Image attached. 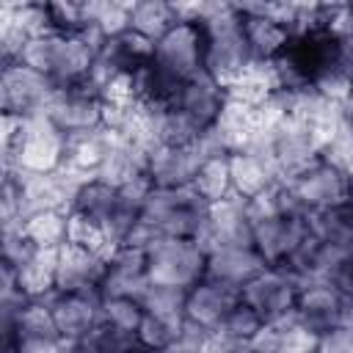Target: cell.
Instances as JSON below:
<instances>
[{"label": "cell", "mask_w": 353, "mask_h": 353, "mask_svg": "<svg viewBox=\"0 0 353 353\" xmlns=\"http://www.w3.org/2000/svg\"><path fill=\"white\" fill-rule=\"evenodd\" d=\"M3 119V168H14L28 176L61 174L66 168L69 135L61 132L44 113L30 119Z\"/></svg>", "instance_id": "6da1fadb"}, {"label": "cell", "mask_w": 353, "mask_h": 353, "mask_svg": "<svg viewBox=\"0 0 353 353\" xmlns=\"http://www.w3.org/2000/svg\"><path fill=\"white\" fill-rule=\"evenodd\" d=\"M201 22L207 30L204 69L212 77H218L226 88L259 66L248 47V36L237 3H207V14Z\"/></svg>", "instance_id": "7a4b0ae2"}, {"label": "cell", "mask_w": 353, "mask_h": 353, "mask_svg": "<svg viewBox=\"0 0 353 353\" xmlns=\"http://www.w3.org/2000/svg\"><path fill=\"white\" fill-rule=\"evenodd\" d=\"M99 41L91 36H66V33H39L33 36L19 63L44 74L55 88H69L97 69Z\"/></svg>", "instance_id": "3957f363"}, {"label": "cell", "mask_w": 353, "mask_h": 353, "mask_svg": "<svg viewBox=\"0 0 353 353\" xmlns=\"http://www.w3.org/2000/svg\"><path fill=\"white\" fill-rule=\"evenodd\" d=\"M210 204L193 188L176 190H152L141 210V223L157 237L174 240H201L207 226Z\"/></svg>", "instance_id": "277c9868"}, {"label": "cell", "mask_w": 353, "mask_h": 353, "mask_svg": "<svg viewBox=\"0 0 353 353\" xmlns=\"http://www.w3.org/2000/svg\"><path fill=\"white\" fill-rule=\"evenodd\" d=\"M210 251L201 240H174L157 237L146 245L149 287L188 292L207 276Z\"/></svg>", "instance_id": "5b68a950"}, {"label": "cell", "mask_w": 353, "mask_h": 353, "mask_svg": "<svg viewBox=\"0 0 353 353\" xmlns=\"http://www.w3.org/2000/svg\"><path fill=\"white\" fill-rule=\"evenodd\" d=\"M105 94H108V80L94 69V74H88L85 80H80L69 88H58L55 97L50 99L44 116L69 138L102 130L105 127V105H108Z\"/></svg>", "instance_id": "8992f818"}, {"label": "cell", "mask_w": 353, "mask_h": 353, "mask_svg": "<svg viewBox=\"0 0 353 353\" xmlns=\"http://www.w3.org/2000/svg\"><path fill=\"white\" fill-rule=\"evenodd\" d=\"M204 63L207 30L201 19H179L154 41V69L176 85L204 72Z\"/></svg>", "instance_id": "52a82bcc"}, {"label": "cell", "mask_w": 353, "mask_h": 353, "mask_svg": "<svg viewBox=\"0 0 353 353\" xmlns=\"http://www.w3.org/2000/svg\"><path fill=\"white\" fill-rule=\"evenodd\" d=\"M229 105H232L229 88L204 69L196 77L179 83L165 108H171L199 135V141H204L218 127V121L223 119Z\"/></svg>", "instance_id": "ba28073f"}, {"label": "cell", "mask_w": 353, "mask_h": 353, "mask_svg": "<svg viewBox=\"0 0 353 353\" xmlns=\"http://www.w3.org/2000/svg\"><path fill=\"white\" fill-rule=\"evenodd\" d=\"M284 185L309 218H320L350 201V171L331 163L328 157H320Z\"/></svg>", "instance_id": "9c48e42d"}, {"label": "cell", "mask_w": 353, "mask_h": 353, "mask_svg": "<svg viewBox=\"0 0 353 353\" xmlns=\"http://www.w3.org/2000/svg\"><path fill=\"white\" fill-rule=\"evenodd\" d=\"M301 281L284 268H265L254 276L243 290V303H248L265 325H284L295 314V303L301 295Z\"/></svg>", "instance_id": "30bf717a"}, {"label": "cell", "mask_w": 353, "mask_h": 353, "mask_svg": "<svg viewBox=\"0 0 353 353\" xmlns=\"http://www.w3.org/2000/svg\"><path fill=\"white\" fill-rule=\"evenodd\" d=\"M55 91L58 88L36 69L25 63H8L0 69V116H41Z\"/></svg>", "instance_id": "8fae6325"}, {"label": "cell", "mask_w": 353, "mask_h": 353, "mask_svg": "<svg viewBox=\"0 0 353 353\" xmlns=\"http://www.w3.org/2000/svg\"><path fill=\"white\" fill-rule=\"evenodd\" d=\"M347 320H350V298L342 290H336L331 281L317 279L301 287L292 323H298L314 339Z\"/></svg>", "instance_id": "7c38bea8"}, {"label": "cell", "mask_w": 353, "mask_h": 353, "mask_svg": "<svg viewBox=\"0 0 353 353\" xmlns=\"http://www.w3.org/2000/svg\"><path fill=\"white\" fill-rule=\"evenodd\" d=\"M243 301L240 287L204 276L196 287L185 292V320L201 331H218L229 320V314Z\"/></svg>", "instance_id": "4fadbf2b"}, {"label": "cell", "mask_w": 353, "mask_h": 353, "mask_svg": "<svg viewBox=\"0 0 353 353\" xmlns=\"http://www.w3.org/2000/svg\"><path fill=\"white\" fill-rule=\"evenodd\" d=\"M154 63V41L138 30H124L113 39L99 41L97 72L110 83L116 77H130Z\"/></svg>", "instance_id": "5bb4252c"}, {"label": "cell", "mask_w": 353, "mask_h": 353, "mask_svg": "<svg viewBox=\"0 0 353 353\" xmlns=\"http://www.w3.org/2000/svg\"><path fill=\"white\" fill-rule=\"evenodd\" d=\"M55 328L63 342L77 345L85 342L88 334L97 328L99 314H102V292L88 290V292H55L47 301Z\"/></svg>", "instance_id": "9a60e30c"}, {"label": "cell", "mask_w": 353, "mask_h": 353, "mask_svg": "<svg viewBox=\"0 0 353 353\" xmlns=\"http://www.w3.org/2000/svg\"><path fill=\"white\" fill-rule=\"evenodd\" d=\"M201 243L207 251L232 248V245H254V221H251L248 201L240 196H229L218 204H210Z\"/></svg>", "instance_id": "2e32d148"}, {"label": "cell", "mask_w": 353, "mask_h": 353, "mask_svg": "<svg viewBox=\"0 0 353 353\" xmlns=\"http://www.w3.org/2000/svg\"><path fill=\"white\" fill-rule=\"evenodd\" d=\"M102 298H141L149 292L146 248L119 245L108 254L105 279L99 284Z\"/></svg>", "instance_id": "e0dca14e"}, {"label": "cell", "mask_w": 353, "mask_h": 353, "mask_svg": "<svg viewBox=\"0 0 353 353\" xmlns=\"http://www.w3.org/2000/svg\"><path fill=\"white\" fill-rule=\"evenodd\" d=\"M199 146H165L157 143L149 149L146 160V179L154 190H176V188H193L199 163H201Z\"/></svg>", "instance_id": "ac0fdd59"}, {"label": "cell", "mask_w": 353, "mask_h": 353, "mask_svg": "<svg viewBox=\"0 0 353 353\" xmlns=\"http://www.w3.org/2000/svg\"><path fill=\"white\" fill-rule=\"evenodd\" d=\"M110 251L83 248V245L66 243L58 251V292L99 290V284L105 279V268H108V254Z\"/></svg>", "instance_id": "d6986e66"}, {"label": "cell", "mask_w": 353, "mask_h": 353, "mask_svg": "<svg viewBox=\"0 0 353 353\" xmlns=\"http://www.w3.org/2000/svg\"><path fill=\"white\" fill-rule=\"evenodd\" d=\"M232 165V188L234 196L254 201L262 193H268L273 185H279V174L270 163V157L262 149H245L229 157Z\"/></svg>", "instance_id": "ffe728a7"}, {"label": "cell", "mask_w": 353, "mask_h": 353, "mask_svg": "<svg viewBox=\"0 0 353 353\" xmlns=\"http://www.w3.org/2000/svg\"><path fill=\"white\" fill-rule=\"evenodd\" d=\"M265 259L254 245H232V248H215L207 259V276L226 281L232 287H245L254 276L265 270Z\"/></svg>", "instance_id": "44dd1931"}, {"label": "cell", "mask_w": 353, "mask_h": 353, "mask_svg": "<svg viewBox=\"0 0 353 353\" xmlns=\"http://www.w3.org/2000/svg\"><path fill=\"white\" fill-rule=\"evenodd\" d=\"M116 204H119V188L110 185V182L102 179V176H88V179H80V182H77L74 196H72L66 212L105 229V223H108L110 212L116 210ZM105 240H108V237H105Z\"/></svg>", "instance_id": "7402d4cb"}, {"label": "cell", "mask_w": 353, "mask_h": 353, "mask_svg": "<svg viewBox=\"0 0 353 353\" xmlns=\"http://www.w3.org/2000/svg\"><path fill=\"white\" fill-rule=\"evenodd\" d=\"M110 149H113V132L108 127L94 130V132H83V135H72L63 171H69L80 179L99 176V171L108 163Z\"/></svg>", "instance_id": "603a6c76"}, {"label": "cell", "mask_w": 353, "mask_h": 353, "mask_svg": "<svg viewBox=\"0 0 353 353\" xmlns=\"http://www.w3.org/2000/svg\"><path fill=\"white\" fill-rule=\"evenodd\" d=\"M17 270V287L28 301H50L58 292V251H36Z\"/></svg>", "instance_id": "cb8c5ba5"}, {"label": "cell", "mask_w": 353, "mask_h": 353, "mask_svg": "<svg viewBox=\"0 0 353 353\" xmlns=\"http://www.w3.org/2000/svg\"><path fill=\"white\" fill-rule=\"evenodd\" d=\"M193 190L207 201V204H218L229 196H234L232 188V165L226 154H204L193 179Z\"/></svg>", "instance_id": "d4e9b609"}, {"label": "cell", "mask_w": 353, "mask_h": 353, "mask_svg": "<svg viewBox=\"0 0 353 353\" xmlns=\"http://www.w3.org/2000/svg\"><path fill=\"white\" fill-rule=\"evenodd\" d=\"M19 226L33 240L36 248L61 251L69 237V212L66 210H41V212L28 215Z\"/></svg>", "instance_id": "484cf974"}, {"label": "cell", "mask_w": 353, "mask_h": 353, "mask_svg": "<svg viewBox=\"0 0 353 353\" xmlns=\"http://www.w3.org/2000/svg\"><path fill=\"white\" fill-rule=\"evenodd\" d=\"M176 6L165 0H135L130 3V28L157 41L171 25H176Z\"/></svg>", "instance_id": "4316f807"}, {"label": "cell", "mask_w": 353, "mask_h": 353, "mask_svg": "<svg viewBox=\"0 0 353 353\" xmlns=\"http://www.w3.org/2000/svg\"><path fill=\"white\" fill-rule=\"evenodd\" d=\"M85 345L94 350V353H130L135 345H138V334H130L108 320L99 317L97 328L88 334Z\"/></svg>", "instance_id": "83f0119b"}, {"label": "cell", "mask_w": 353, "mask_h": 353, "mask_svg": "<svg viewBox=\"0 0 353 353\" xmlns=\"http://www.w3.org/2000/svg\"><path fill=\"white\" fill-rule=\"evenodd\" d=\"M143 301L141 298H102V320L130 331V334H138L141 323H143Z\"/></svg>", "instance_id": "f1b7e54d"}, {"label": "cell", "mask_w": 353, "mask_h": 353, "mask_svg": "<svg viewBox=\"0 0 353 353\" xmlns=\"http://www.w3.org/2000/svg\"><path fill=\"white\" fill-rule=\"evenodd\" d=\"M265 328V323H262V317L248 306V303H237V309L229 314V320L223 323V328H218V331H226L229 336H234L237 342H243V345H248V342H254L256 336H259V331Z\"/></svg>", "instance_id": "f546056e"}, {"label": "cell", "mask_w": 353, "mask_h": 353, "mask_svg": "<svg viewBox=\"0 0 353 353\" xmlns=\"http://www.w3.org/2000/svg\"><path fill=\"white\" fill-rule=\"evenodd\" d=\"M36 251H41V248L33 245V240L22 232L19 223H14V226H3V262H6V265H11V268H22Z\"/></svg>", "instance_id": "4dcf8cb0"}, {"label": "cell", "mask_w": 353, "mask_h": 353, "mask_svg": "<svg viewBox=\"0 0 353 353\" xmlns=\"http://www.w3.org/2000/svg\"><path fill=\"white\" fill-rule=\"evenodd\" d=\"M312 353H353V323H342L328 334L317 336Z\"/></svg>", "instance_id": "1f68e13d"}, {"label": "cell", "mask_w": 353, "mask_h": 353, "mask_svg": "<svg viewBox=\"0 0 353 353\" xmlns=\"http://www.w3.org/2000/svg\"><path fill=\"white\" fill-rule=\"evenodd\" d=\"M248 345L237 342L234 336H229L226 331H207L201 339L199 353H245Z\"/></svg>", "instance_id": "d6a6232c"}, {"label": "cell", "mask_w": 353, "mask_h": 353, "mask_svg": "<svg viewBox=\"0 0 353 353\" xmlns=\"http://www.w3.org/2000/svg\"><path fill=\"white\" fill-rule=\"evenodd\" d=\"M334 69L353 85V33H342V36H336Z\"/></svg>", "instance_id": "836d02e7"}, {"label": "cell", "mask_w": 353, "mask_h": 353, "mask_svg": "<svg viewBox=\"0 0 353 353\" xmlns=\"http://www.w3.org/2000/svg\"><path fill=\"white\" fill-rule=\"evenodd\" d=\"M342 116H345V124L353 130V94L347 97V102L342 105Z\"/></svg>", "instance_id": "e575fe53"}, {"label": "cell", "mask_w": 353, "mask_h": 353, "mask_svg": "<svg viewBox=\"0 0 353 353\" xmlns=\"http://www.w3.org/2000/svg\"><path fill=\"white\" fill-rule=\"evenodd\" d=\"M0 353H22V347L17 342H3L0 345Z\"/></svg>", "instance_id": "d590c367"}, {"label": "cell", "mask_w": 353, "mask_h": 353, "mask_svg": "<svg viewBox=\"0 0 353 353\" xmlns=\"http://www.w3.org/2000/svg\"><path fill=\"white\" fill-rule=\"evenodd\" d=\"M66 353H94V350H91L85 342H77V345H69V350H66Z\"/></svg>", "instance_id": "8d00e7d4"}, {"label": "cell", "mask_w": 353, "mask_h": 353, "mask_svg": "<svg viewBox=\"0 0 353 353\" xmlns=\"http://www.w3.org/2000/svg\"><path fill=\"white\" fill-rule=\"evenodd\" d=\"M245 353H251V350H248V347H245Z\"/></svg>", "instance_id": "74e56055"}]
</instances>
